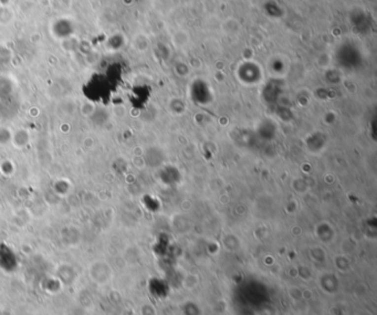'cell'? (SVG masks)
<instances>
[{"mask_svg":"<svg viewBox=\"0 0 377 315\" xmlns=\"http://www.w3.org/2000/svg\"><path fill=\"white\" fill-rule=\"evenodd\" d=\"M18 267V259L13 250L7 245H0V268L6 272H13Z\"/></svg>","mask_w":377,"mask_h":315,"instance_id":"1","label":"cell"}]
</instances>
